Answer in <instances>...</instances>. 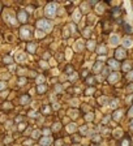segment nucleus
<instances>
[{"instance_id":"f8f14e48","label":"nucleus","mask_w":133,"mask_h":146,"mask_svg":"<svg viewBox=\"0 0 133 146\" xmlns=\"http://www.w3.org/2000/svg\"><path fill=\"white\" fill-rule=\"evenodd\" d=\"M18 20L21 21V22H25L26 20H28V17H26V13L24 11H21L20 13H18Z\"/></svg>"},{"instance_id":"b1692460","label":"nucleus","mask_w":133,"mask_h":146,"mask_svg":"<svg viewBox=\"0 0 133 146\" xmlns=\"http://www.w3.org/2000/svg\"><path fill=\"white\" fill-rule=\"evenodd\" d=\"M98 52L99 53H106V47L105 46H101V47L98 48Z\"/></svg>"},{"instance_id":"a18cd8bd","label":"nucleus","mask_w":133,"mask_h":146,"mask_svg":"<svg viewBox=\"0 0 133 146\" xmlns=\"http://www.w3.org/2000/svg\"><path fill=\"white\" fill-rule=\"evenodd\" d=\"M43 111H44V112H48V111H50V108H48V107H44V108H43Z\"/></svg>"},{"instance_id":"f03ea898","label":"nucleus","mask_w":133,"mask_h":146,"mask_svg":"<svg viewBox=\"0 0 133 146\" xmlns=\"http://www.w3.org/2000/svg\"><path fill=\"white\" fill-rule=\"evenodd\" d=\"M46 14L48 17H54L56 14V4L55 3H50L46 7Z\"/></svg>"},{"instance_id":"20e7f679","label":"nucleus","mask_w":133,"mask_h":146,"mask_svg":"<svg viewBox=\"0 0 133 146\" xmlns=\"http://www.w3.org/2000/svg\"><path fill=\"white\" fill-rule=\"evenodd\" d=\"M120 42V38L117 34H112V35L110 36V45L111 46H117Z\"/></svg>"},{"instance_id":"6ab92c4d","label":"nucleus","mask_w":133,"mask_h":146,"mask_svg":"<svg viewBox=\"0 0 133 146\" xmlns=\"http://www.w3.org/2000/svg\"><path fill=\"white\" fill-rule=\"evenodd\" d=\"M125 31H127V33H132V31H133L132 25H129V24H125Z\"/></svg>"},{"instance_id":"e433bc0d","label":"nucleus","mask_w":133,"mask_h":146,"mask_svg":"<svg viewBox=\"0 0 133 146\" xmlns=\"http://www.w3.org/2000/svg\"><path fill=\"white\" fill-rule=\"evenodd\" d=\"M128 78H129V80H133V70L128 73Z\"/></svg>"},{"instance_id":"c9c22d12","label":"nucleus","mask_w":133,"mask_h":146,"mask_svg":"<svg viewBox=\"0 0 133 146\" xmlns=\"http://www.w3.org/2000/svg\"><path fill=\"white\" fill-rule=\"evenodd\" d=\"M69 114H71L72 118H76V116H77V111H71Z\"/></svg>"},{"instance_id":"ea45409f","label":"nucleus","mask_w":133,"mask_h":146,"mask_svg":"<svg viewBox=\"0 0 133 146\" xmlns=\"http://www.w3.org/2000/svg\"><path fill=\"white\" fill-rule=\"evenodd\" d=\"M30 116H31V118H35V116H37V112H35V111H33V112H30Z\"/></svg>"},{"instance_id":"473e14b6","label":"nucleus","mask_w":133,"mask_h":146,"mask_svg":"<svg viewBox=\"0 0 133 146\" xmlns=\"http://www.w3.org/2000/svg\"><path fill=\"white\" fill-rule=\"evenodd\" d=\"M108 72H110V70H108V68H105V69L102 70V74H103V76H107Z\"/></svg>"},{"instance_id":"7ed1b4c3","label":"nucleus","mask_w":133,"mask_h":146,"mask_svg":"<svg viewBox=\"0 0 133 146\" xmlns=\"http://www.w3.org/2000/svg\"><path fill=\"white\" fill-rule=\"evenodd\" d=\"M30 34H31V28L30 26H24V28L21 29V31H20V35L22 36V38H28Z\"/></svg>"},{"instance_id":"7c9ffc66","label":"nucleus","mask_w":133,"mask_h":146,"mask_svg":"<svg viewBox=\"0 0 133 146\" xmlns=\"http://www.w3.org/2000/svg\"><path fill=\"white\" fill-rule=\"evenodd\" d=\"M18 84H20V85H25L26 84V78H25V77H21L20 81H18Z\"/></svg>"},{"instance_id":"39448f33","label":"nucleus","mask_w":133,"mask_h":146,"mask_svg":"<svg viewBox=\"0 0 133 146\" xmlns=\"http://www.w3.org/2000/svg\"><path fill=\"white\" fill-rule=\"evenodd\" d=\"M26 59H28L26 53H24V52H17L16 53V61L24 63V61H26Z\"/></svg>"},{"instance_id":"09e8293b","label":"nucleus","mask_w":133,"mask_h":146,"mask_svg":"<svg viewBox=\"0 0 133 146\" xmlns=\"http://www.w3.org/2000/svg\"><path fill=\"white\" fill-rule=\"evenodd\" d=\"M18 128H20V129H24V128H25V125H24V124H20V126H18Z\"/></svg>"},{"instance_id":"c03bdc74","label":"nucleus","mask_w":133,"mask_h":146,"mask_svg":"<svg viewBox=\"0 0 133 146\" xmlns=\"http://www.w3.org/2000/svg\"><path fill=\"white\" fill-rule=\"evenodd\" d=\"M129 143H128V141H123V146H128Z\"/></svg>"},{"instance_id":"5701e85b","label":"nucleus","mask_w":133,"mask_h":146,"mask_svg":"<svg viewBox=\"0 0 133 146\" xmlns=\"http://www.w3.org/2000/svg\"><path fill=\"white\" fill-rule=\"evenodd\" d=\"M35 35H37L38 38H40V36H44V31H42V30H37Z\"/></svg>"},{"instance_id":"f3484780","label":"nucleus","mask_w":133,"mask_h":146,"mask_svg":"<svg viewBox=\"0 0 133 146\" xmlns=\"http://www.w3.org/2000/svg\"><path fill=\"white\" fill-rule=\"evenodd\" d=\"M101 67H102V63H101V61H97V64L94 65V72H98V70L101 69Z\"/></svg>"},{"instance_id":"a19ab883","label":"nucleus","mask_w":133,"mask_h":146,"mask_svg":"<svg viewBox=\"0 0 133 146\" xmlns=\"http://www.w3.org/2000/svg\"><path fill=\"white\" fill-rule=\"evenodd\" d=\"M4 61H5V63H11L12 59H11V57H5V59H4Z\"/></svg>"},{"instance_id":"37998d69","label":"nucleus","mask_w":133,"mask_h":146,"mask_svg":"<svg viewBox=\"0 0 133 146\" xmlns=\"http://www.w3.org/2000/svg\"><path fill=\"white\" fill-rule=\"evenodd\" d=\"M71 56V50H67V57Z\"/></svg>"},{"instance_id":"c756f323","label":"nucleus","mask_w":133,"mask_h":146,"mask_svg":"<svg viewBox=\"0 0 133 146\" xmlns=\"http://www.w3.org/2000/svg\"><path fill=\"white\" fill-rule=\"evenodd\" d=\"M121 129H116L115 130V137H120V136H121Z\"/></svg>"},{"instance_id":"f257e3e1","label":"nucleus","mask_w":133,"mask_h":146,"mask_svg":"<svg viewBox=\"0 0 133 146\" xmlns=\"http://www.w3.org/2000/svg\"><path fill=\"white\" fill-rule=\"evenodd\" d=\"M38 28L42 29V30H44L46 33H48V31H51L52 25H51V22L47 21V20H39L38 21Z\"/></svg>"},{"instance_id":"2eb2a0df","label":"nucleus","mask_w":133,"mask_h":146,"mask_svg":"<svg viewBox=\"0 0 133 146\" xmlns=\"http://www.w3.org/2000/svg\"><path fill=\"white\" fill-rule=\"evenodd\" d=\"M73 18H74V21H76V22H78L80 18H81V13H80L78 11H76V12L73 13Z\"/></svg>"},{"instance_id":"423d86ee","label":"nucleus","mask_w":133,"mask_h":146,"mask_svg":"<svg viewBox=\"0 0 133 146\" xmlns=\"http://www.w3.org/2000/svg\"><path fill=\"white\" fill-rule=\"evenodd\" d=\"M4 17L7 18V21H8L9 24H12V25H16V20H14V17H13V14H12V13H9V12H5Z\"/></svg>"},{"instance_id":"a211bd4d","label":"nucleus","mask_w":133,"mask_h":146,"mask_svg":"<svg viewBox=\"0 0 133 146\" xmlns=\"http://www.w3.org/2000/svg\"><path fill=\"white\" fill-rule=\"evenodd\" d=\"M28 102H29V97L28 95H22V97H21V103H22V104H26Z\"/></svg>"},{"instance_id":"ddd939ff","label":"nucleus","mask_w":133,"mask_h":146,"mask_svg":"<svg viewBox=\"0 0 133 146\" xmlns=\"http://www.w3.org/2000/svg\"><path fill=\"white\" fill-rule=\"evenodd\" d=\"M121 115H123V111L121 110H117V111L113 114V119H115V120H119V119L121 118Z\"/></svg>"},{"instance_id":"de8ad7c7","label":"nucleus","mask_w":133,"mask_h":146,"mask_svg":"<svg viewBox=\"0 0 133 146\" xmlns=\"http://www.w3.org/2000/svg\"><path fill=\"white\" fill-rule=\"evenodd\" d=\"M4 86H5V85H4L3 82H0V89H4Z\"/></svg>"},{"instance_id":"412c9836","label":"nucleus","mask_w":133,"mask_h":146,"mask_svg":"<svg viewBox=\"0 0 133 146\" xmlns=\"http://www.w3.org/2000/svg\"><path fill=\"white\" fill-rule=\"evenodd\" d=\"M28 50L30 51V52H34V50H35V45H33V43L28 45Z\"/></svg>"},{"instance_id":"72a5a7b5","label":"nucleus","mask_w":133,"mask_h":146,"mask_svg":"<svg viewBox=\"0 0 133 146\" xmlns=\"http://www.w3.org/2000/svg\"><path fill=\"white\" fill-rule=\"evenodd\" d=\"M80 130H81V133H86V132H88V126H82Z\"/></svg>"},{"instance_id":"4468645a","label":"nucleus","mask_w":133,"mask_h":146,"mask_svg":"<svg viewBox=\"0 0 133 146\" xmlns=\"http://www.w3.org/2000/svg\"><path fill=\"white\" fill-rule=\"evenodd\" d=\"M108 63H110V65H111V67H112V68H115V69H117V68H119V63L116 61L115 59H111L110 61H108Z\"/></svg>"},{"instance_id":"49530a36","label":"nucleus","mask_w":133,"mask_h":146,"mask_svg":"<svg viewBox=\"0 0 133 146\" xmlns=\"http://www.w3.org/2000/svg\"><path fill=\"white\" fill-rule=\"evenodd\" d=\"M43 133H44V134H48V133H50V130H48V129H44V130H43Z\"/></svg>"},{"instance_id":"dca6fc26","label":"nucleus","mask_w":133,"mask_h":146,"mask_svg":"<svg viewBox=\"0 0 133 146\" xmlns=\"http://www.w3.org/2000/svg\"><path fill=\"white\" fill-rule=\"evenodd\" d=\"M67 129H68V132H74V130L77 129V126L74 125V124H69V125L67 126Z\"/></svg>"},{"instance_id":"0eeeda50","label":"nucleus","mask_w":133,"mask_h":146,"mask_svg":"<svg viewBox=\"0 0 133 146\" xmlns=\"http://www.w3.org/2000/svg\"><path fill=\"white\" fill-rule=\"evenodd\" d=\"M52 142V140L48 136H46V137H43L42 140H40V146H50Z\"/></svg>"},{"instance_id":"9d476101","label":"nucleus","mask_w":133,"mask_h":146,"mask_svg":"<svg viewBox=\"0 0 133 146\" xmlns=\"http://www.w3.org/2000/svg\"><path fill=\"white\" fill-rule=\"evenodd\" d=\"M82 47H84V42H82V41H77V42L74 43V46H73L74 51H81Z\"/></svg>"},{"instance_id":"6e6552de","label":"nucleus","mask_w":133,"mask_h":146,"mask_svg":"<svg viewBox=\"0 0 133 146\" xmlns=\"http://www.w3.org/2000/svg\"><path fill=\"white\" fill-rule=\"evenodd\" d=\"M123 46H124L125 48H129L133 46V41L130 39V38H124L123 39Z\"/></svg>"},{"instance_id":"603ef678","label":"nucleus","mask_w":133,"mask_h":146,"mask_svg":"<svg viewBox=\"0 0 133 146\" xmlns=\"http://www.w3.org/2000/svg\"><path fill=\"white\" fill-rule=\"evenodd\" d=\"M130 129H132V130H133V120H132V121H130Z\"/></svg>"},{"instance_id":"3c124183","label":"nucleus","mask_w":133,"mask_h":146,"mask_svg":"<svg viewBox=\"0 0 133 146\" xmlns=\"http://www.w3.org/2000/svg\"><path fill=\"white\" fill-rule=\"evenodd\" d=\"M60 145H61V141H57V142H56V146H60Z\"/></svg>"},{"instance_id":"393cba45","label":"nucleus","mask_w":133,"mask_h":146,"mask_svg":"<svg viewBox=\"0 0 133 146\" xmlns=\"http://www.w3.org/2000/svg\"><path fill=\"white\" fill-rule=\"evenodd\" d=\"M94 46H95V42H94V41H90V42L88 43V47L90 48V50H93V48H94Z\"/></svg>"},{"instance_id":"aec40b11","label":"nucleus","mask_w":133,"mask_h":146,"mask_svg":"<svg viewBox=\"0 0 133 146\" xmlns=\"http://www.w3.org/2000/svg\"><path fill=\"white\" fill-rule=\"evenodd\" d=\"M117 103H119V101H117V99H113V101H111L110 107H111V108H115V107L117 106Z\"/></svg>"},{"instance_id":"1a4fd4ad","label":"nucleus","mask_w":133,"mask_h":146,"mask_svg":"<svg viewBox=\"0 0 133 146\" xmlns=\"http://www.w3.org/2000/svg\"><path fill=\"white\" fill-rule=\"evenodd\" d=\"M116 57H117V59H123V57H125L124 48H119V50H116Z\"/></svg>"},{"instance_id":"4c0bfd02","label":"nucleus","mask_w":133,"mask_h":146,"mask_svg":"<svg viewBox=\"0 0 133 146\" xmlns=\"http://www.w3.org/2000/svg\"><path fill=\"white\" fill-rule=\"evenodd\" d=\"M59 128H60V124H55L54 125V130H57Z\"/></svg>"},{"instance_id":"58836bf2","label":"nucleus","mask_w":133,"mask_h":146,"mask_svg":"<svg viewBox=\"0 0 133 146\" xmlns=\"http://www.w3.org/2000/svg\"><path fill=\"white\" fill-rule=\"evenodd\" d=\"M128 115H129L130 118H133V107H132V108L129 110V114H128Z\"/></svg>"},{"instance_id":"8fccbe9b","label":"nucleus","mask_w":133,"mask_h":146,"mask_svg":"<svg viewBox=\"0 0 133 146\" xmlns=\"http://www.w3.org/2000/svg\"><path fill=\"white\" fill-rule=\"evenodd\" d=\"M61 90V86H56V91H60Z\"/></svg>"},{"instance_id":"864d4df0","label":"nucleus","mask_w":133,"mask_h":146,"mask_svg":"<svg viewBox=\"0 0 133 146\" xmlns=\"http://www.w3.org/2000/svg\"><path fill=\"white\" fill-rule=\"evenodd\" d=\"M128 90H129V91H130V90H133V85H132V86H129V87H128Z\"/></svg>"},{"instance_id":"9b49d317","label":"nucleus","mask_w":133,"mask_h":146,"mask_svg":"<svg viewBox=\"0 0 133 146\" xmlns=\"http://www.w3.org/2000/svg\"><path fill=\"white\" fill-rule=\"evenodd\" d=\"M117 80H119V74H117V73H112V74H110V77H108V81L112 82V84L116 82Z\"/></svg>"},{"instance_id":"79ce46f5","label":"nucleus","mask_w":133,"mask_h":146,"mask_svg":"<svg viewBox=\"0 0 133 146\" xmlns=\"http://www.w3.org/2000/svg\"><path fill=\"white\" fill-rule=\"evenodd\" d=\"M40 65H42V67H43V68H46V67H47V64H46V63H44V61H40Z\"/></svg>"},{"instance_id":"a878e982","label":"nucleus","mask_w":133,"mask_h":146,"mask_svg":"<svg viewBox=\"0 0 133 146\" xmlns=\"http://www.w3.org/2000/svg\"><path fill=\"white\" fill-rule=\"evenodd\" d=\"M43 81H44V77H43V76H38V78H37V82H38V84L42 85Z\"/></svg>"},{"instance_id":"bb28decb","label":"nucleus","mask_w":133,"mask_h":146,"mask_svg":"<svg viewBox=\"0 0 133 146\" xmlns=\"http://www.w3.org/2000/svg\"><path fill=\"white\" fill-rule=\"evenodd\" d=\"M97 12H98V13H102V12H103V5H102V4H98V7H97Z\"/></svg>"},{"instance_id":"2f4dec72","label":"nucleus","mask_w":133,"mask_h":146,"mask_svg":"<svg viewBox=\"0 0 133 146\" xmlns=\"http://www.w3.org/2000/svg\"><path fill=\"white\" fill-rule=\"evenodd\" d=\"M99 101H101V103H102V104H106V103H107V102H108V99H107V98H106V97H105V98H101V99H99Z\"/></svg>"},{"instance_id":"f704fd0d","label":"nucleus","mask_w":133,"mask_h":146,"mask_svg":"<svg viewBox=\"0 0 133 146\" xmlns=\"http://www.w3.org/2000/svg\"><path fill=\"white\" fill-rule=\"evenodd\" d=\"M93 118H94V115H93V114H89V115H86V120H91Z\"/></svg>"},{"instance_id":"c85d7f7f","label":"nucleus","mask_w":133,"mask_h":146,"mask_svg":"<svg viewBox=\"0 0 133 146\" xmlns=\"http://www.w3.org/2000/svg\"><path fill=\"white\" fill-rule=\"evenodd\" d=\"M123 69H124V70H129L130 69V64H129V63H125V64L123 65Z\"/></svg>"},{"instance_id":"4be33fe9","label":"nucleus","mask_w":133,"mask_h":146,"mask_svg":"<svg viewBox=\"0 0 133 146\" xmlns=\"http://www.w3.org/2000/svg\"><path fill=\"white\" fill-rule=\"evenodd\" d=\"M43 91H46V86L44 85H39L38 86V93H43Z\"/></svg>"},{"instance_id":"cd10ccee","label":"nucleus","mask_w":133,"mask_h":146,"mask_svg":"<svg viewBox=\"0 0 133 146\" xmlns=\"http://www.w3.org/2000/svg\"><path fill=\"white\" fill-rule=\"evenodd\" d=\"M39 134H40L39 130H34V132H33V138H38V137H39Z\"/></svg>"}]
</instances>
